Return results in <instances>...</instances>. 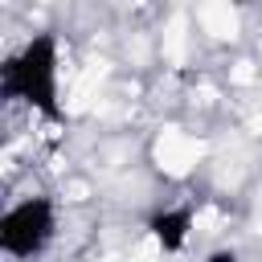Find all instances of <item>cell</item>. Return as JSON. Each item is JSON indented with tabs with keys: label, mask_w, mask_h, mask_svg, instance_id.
<instances>
[{
	"label": "cell",
	"mask_w": 262,
	"mask_h": 262,
	"mask_svg": "<svg viewBox=\"0 0 262 262\" xmlns=\"http://www.w3.org/2000/svg\"><path fill=\"white\" fill-rule=\"evenodd\" d=\"M0 98L25 102L45 119L61 115V45L53 33H33L0 61Z\"/></svg>",
	"instance_id": "obj_1"
},
{
	"label": "cell",
	"mask_w": 262,
	"mask_h": 262,
	"mask_svg": "<svg viewBox=\"0 0 262 262\" xmlns=\"http://www.w3.org/2000/svg\"><path fill=\"white\" fill-rule=\"evenodd\" d=\"M57 237V205L49 196H20L0 213V254L12 262L41 258Z\"/></svg>",
	"instance_id": "obj_2"
},
{
	"label": "cell",
	"mask_w": 262,
	"mask_h": 262,
	"mask_svg": "<svg viewBox=\"0 0 262 262\" xmlns=\"http://www.w3.org/2000/svg\"><path fill=\"white\" fill-rule=\"evenodd\" d=\"M147 233L164 254H180L188 233H192V209H160V213H151Z\"/></svg>",
	"instance_id": "obj_3"
},
{
	"label": "cell",
	"mask_w": 262,
	"mask_h": 262,
	"mask_svg": "<svg viewBox=\"0 0 262 262\" xmlns=\"http://www.w3.org/2000/svg\"><path fill=\"white\" fill-rule=\"evenodd\" d=\"M205 262H237V250H213Z\"/></svg>",
	"instance_id": "obj_4"
}]
</instances>
